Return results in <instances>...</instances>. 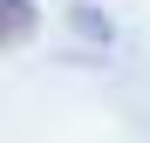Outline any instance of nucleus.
<instances>
[{
  "instance_id": "1",
  "label": "nucleus",
  "mask_w": 150,
  "mask_h": 143,
  "mask_svg": "<svg viewBox=\"0 0 150 143\" xmlns=\"http://www.w3.org/2000/svg\"><path fill=\"white\" fill-rule=\"evenodd\" d=\"M34 27H41V7L34 0H0V48H21Z\"/></svg>"
}]
</instances>
